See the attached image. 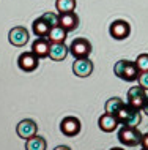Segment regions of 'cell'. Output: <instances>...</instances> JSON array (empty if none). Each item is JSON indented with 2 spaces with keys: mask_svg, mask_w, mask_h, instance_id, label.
<instances>
[{
  "mask_svg": "<svg viewBox=\"0 0 148 150\" xmlns=\"http://www.w3.org/2000/svg\"><path fill=\"white\" fill-rule=\"evenodd\" d=\"M117 119L121 127H139L142 122V114L140 109H135L129 106L128 103H125L121 109L117 112Z\"/></svg>",
  "mask_w": 148,
  "mask_h": 150,
  "instance_id": "1",
  "label": "cell"
},
{
  "mask_svg": "<svg viewBox=\"0 0 148 150\" xmlns=\"http://www.w3.org/2000/svg\"><path fill=\"white\" fill-rule=\"evenodd\" d=\"M114 73L120 79L128 81V82L137 81L139 78V70L135 67V62H131V60H118L114 67Z\"/></svg>",
  "mask_w": 148,
  "mask_h": 150,
  "instance_id": "2",
  "label": "cell"
},
{
  "mask_svg": "<svg viewBox=\"0 0 148 150\" xmlns=\"http://www.w3.org/2000/svg\"><path fill=\"white\" fill-rule=\"evenodd\" d=\"M142 133L137 129V127H121L118 129V141L126 147H135L140 144Z\"/></svg>",
  "mask_w": 148,
  "mask_h": 150,
  "instance_id": "3",
  "label": "cell"
},
{
  "mask_svg": "<svg viewBox=\"0 0 148 150\" xmlns=\"http://www.w3.org/2000/svg\"><path fill=\"white\" fill-rule=\"evenodd\" d=\"M147 90L140 86H134L128 90V104L135 109H142V106L147 101Z\"/></svg>",
  "mask_w": 148,
  "mask_h": 150,
  "instance_id": "4",
  "label": "cell"
},
{
  "mask_svg": "<svg viewBox=\"0 0 148 150\" xmlns=\"http://www.w3.org/2000/svg\"><path fill=\"white\" fill-rule=\"evenodd\" d=\"M69 52L74 55L76 59H82V57H88L91 52V44L88 40L85 38H76L73 40L69 46Z\"/></svg>",
  "mask_w": 148,
  "mask_h": 150,
  "instance_id": "5",
  "label": "cell"
},
{
  "mask_svg": "<svg viewBox=\"0 0 148 150\" xmlns=\"http://www.w3.org/2000/svg\"><path fill=\"white\" fill-rule=\"evenodd\" d=\"M38 131V127H36V122L32 120V119H24L18 123L16 127V133L21 139H30L32 136H35Z\"/></svg>",
  "mask_w": 148,
  "mask_h": 150,
  "instance_id": "6",
  "label": "cell"
},
{
  "mask_svg": "<svg viewBox=\"0 0 148 150\" xmlns=\"http://www.w3.org/2000/svg\"><path fill=\"white\" fill-rule=\"evenodd\" d=\"M38 63H39V59L32 51L22 52V54L19 55V59H18V67L21 68L22 71H25V73H30V71L36 70Z\"/></svg>",
  "mask_w": 148,
  "mask_h": 150,
  "instance_id": "7",
  "label": "cell"
},
{
  "mask_svg": "<svg viewBox=\"0 0 148 150\" xmlns=\"http://www.w3.org/2000/svg\"><path fill=\"white\" fill-rule=\"evenodd\" d=\"M109 32L115 40H125L131 33V25L125 19H117V21L112 22V25L109 27Z\"/></svg>",
  "mask_w": 148,
  "mask_h": 150,
  "instance_id": "8",
  "label": "cell"
},
{
  "mask_svg": "<svg viewBox=\"0 0 148 150\" xmlns=\"http://www.w3.org/2000/svg\"><path fill=\"white\" fill-rule=\"evenodd\" d=\"M60 129L68 137L77 136L79 131H81V120L77 117H65L62 120V123H60Z\"/></svg>",
  "mask_w": 148,
  "mask_h": 150,
  "instance_id": "9",
  "label": "cell"
},
{
  "mask_svg": "<svg viewBox=\"0 0 148 150\" xmlns=\"http://www.w3.org/2000/svg\"><path fill=\"white\" fill-rule=\"evenodd\" d=\"M73 71L79 78H87V76H90L93 73V62L88 57L76 59L73 63Z\"/></svg>",
  "mask_w": 148,
  "mask_h": 150,
  "instance_id": "10",
  "label": "cell"
},
{
  "mask_svg": "<svg viewBox=\"0 0 148 150\" xmlns=\"http://www.w3.org/2000/svg\"><path fill=\"white\" fill-rule=\"evenodd\" d=\"M8 41L16 47L24 46V44L29 41V30L25 27H14L8 33Z\"/></svg>",
  "mask_w": 148,
  "mask_h": 150,
  "instance_id": "11",
  "label": "cell"
},
{
  "mask_svg": "<svg viewBox=\"0 0 148 150\" xmlns=\"http://www.w3.org/2000/svg\"><path fill=\"white\" fill-rule=\"evenodd\" d=\"M58 25L62 29H65L66 32L76 30L79 27V18L76 13H60L58 14Z\"/></svg>",
  "mask_w": 148,
  "mask_h": 150,
  "instance_id": "12",
  "label": "cell"
},
{
  "mask_svg": "<svg viewBox=\"0 0 148 150\" xmlns=\"http://www.w3.org/2000/svg\"><path fill=\"white\" fill-rule=\"evenodd\" d=\"M49 47H51V41L47 38H36L32 43V52L38 59L49 57Z\"/></svg>",
  "mask_w": 148,
  "mask_h": 150,
  "instance_id": "13",
  "label": "cell"
},
{
  "mask_svg": "<svg viewBox=\"0 0 148 150\" xmlns=\"http://www.w3.org/2000/svg\"><path fill=\"white\" fill-rule=\"evenodd\" d=\"M98 125H99V129L104 133H112V131H115V129L118 128V119H117V115H112V114H102L101 117H99V122H98Z\"/></svg>",
  "mask_w": 148,
  "mask_h": 150,
  "instance_id": "14",
  "label": "cell"
},
{
  "mask_svg": "<svg viewBox=\"0 0 148 150\" xmlns=\"http://www.w3.org/2000/svg\"><path fill=\"white\" fill-rule=\"evenodd\" d=\"M68 52H69V47H68L65 43H51L49 57L52 60H55V62H62V60H65Z\"/></svg>",
  "mask_w": 148,
  "mask_h": 150,
  "instance_id": "15",
  "label": "cell"
},
{
  "mask_svg": "<svg viewBox=\"0 0 148 150\" xmlns=\"http://www.w3.org/2000/svg\"><path fill=\"white\" fill-rule=\"evenodd\" d=\"M32 30H33V33L36 35L38 38H47V35H49V32H51V27L47 25L41 18H38L33 21V24H32Z\"/></svg>",
  "mask_w": 148,
  "mask_h": 150,
  "instance_id": "16",
  "label": "cell"
},
{
  "mask_svg": "<svg viewBox=\"0 0 148 150\" xmlns=\"http://www.w3.org/2000/svg\"><path fill=\"white\" fill-rule=\"evenodd\" d=\"M47 149V142L44 137L35 134L30 139H27L25 142V150H46Z\"/></svg>",
  "mask_w": 148,
  "mask_h": 150,
  "instance_id": "17",
  "label": "cell"
},
{
  "mask_svg": "<svg viewBox=\"0 0 148 150\" xmlns=\"http://www.w3.org/2000/svg\"><path fill=\"white\" fill-rule=\"evenodd\" d=\"M66 35H68V32L65 29H62L60 25H55L51 29L49 35H47V40H49L51 43H65Z\"/></svg>",
  "mask_w": 148,
  "mask_h": 150,
  "instance_id": "18",
  "label": "cell"
},
{
  "mask_svg": "<svg viewBox=\"0 0 148 150\" xmlns=\"http://www.w3.org/2000/svg\"><path fill=\"white\" fill-rule=\"evenodd\" d=\"M123 104H125V101H123L121 98H118V96H112V98H109V100L106 101V106H104V109H106V114L117 115V112L121 109Z\"/></svg>",
  "mask_w": 148,
  "mask_h": 150,
  "instance_id": "19",
  "label": "cell"
},
{
  "mask_svg": "<svg viewBox=\"0 0 148 150\" xmlns=\"http://www.w3.org/2000/svg\"><path fill=\"white\" fill-rule=\"evenodd\" d=\"M55 8L58 13H71L76 8V0H55Z\"/></svg>",
  "mask_w": 148,
  "mask_h": 150,
  "instance_id": "20",
  "label": "cell"
},
{
  "mask_svg": "<svg viewBox=\"0 0 148 150\" xmlns=\"http://www.w3.org/2000/svg\"><path fill=\"white\" fill-rule=\"evenodd\" d=\"M41 19L51 27V29H52V27H55V25H58V16L55 13H51V11H47V13L43 14Z\"/></svg>",
  "mask_w": 148,
  "mask_h": 150,
  "instance_id": "21",
  "label": "cell"
},
{
  "mask_svg": "<svg viewBox=\"0 0 148 150\" xmlns=\"http://www.w3.org/2000/svg\"><path fill=\"white\" fill-rule=\"evenodd\" d=\"M135 67H137L139 73L148 71V54H140L135 60Z\"/></svg>",
  "mask_w": 148,
  "mask_h": 150,
  "instance_id": "22",
  "label": "cell"
},
{
  "mask_svg": "<svg viewBox=\"0 0 148 150\" xmlns=\"http://www.w3.org/2000/svg\"><path fill=\"white\" fill-rule=\"evenodd\" d=\"M139 86H140L142 88H145V90H148V71H143V73H139Z\"/></svg>",
  "mask_w": 148,
  "mask_h": 150,
  "instance_id": "23",
  "label": "cell"
},
{
  "mask_svg": "<svg viewBox=\"0 0 148 150\" xmlns=\"http://www.w3.org/2000/svg\"><path fill=\"white\" fill-rule=\"evenodd\" d=\"M140 145H142V149H147V150H148V133H145V134H142Z\"/></svg>",
  "mask_w": 148,
  "mask_h": 150,
  "instance_id": "24",
  "label": "cell"
},
{
  "mask_svg": "<svg viewBox=\"0 0 148 150\" xmlns=\"http://www.w3.org/2000/svg\"><path fill=\"white\" fill-rule=\"evenodd\" d=\"M142 112H143V114H147V115H148V96H147V101H145V104L142 106Z\"/></svg>",
  "mask_w": 148,
  "mask_h": 150,
  "instance_id": "25",
  "label": "cell"
},
{
  "mask_svg": "<svg viewBox=\"0 0 148 150\" xmlns=\"http://www.w3.org/2000/svg\"><path fill=\"white\" fill-rule=\"evenodd\" d=\"M54 150H71V149L66 147V145H58V147H55Z\"/></svg>",
  "mask_w": 148,
  "mask_h": 150,
  "instance_id": "26",
  "label": "cell"
},
{
  "mask_svg": "<svg viewBox=\"0 0 148 150\" xmlns=\"http://www.w3.org/2000/svg\"><path fill=\"white\" fill-rule=\"evenodd\" d=\"M110 150H125V149H121V147H112Z\"/></svg>",
  "mask_w": 148,
  "mask_h": 150,
  "instance_id": "27",
  "label": "cell"
},
{
  "mask_svg": "<svg viewBox=\"0 0 148 150\" xmlns=\"http://www.w3.org/2000/svg\"><path fill=\"white\" fill-rule=\"evenodd\" d=\"M142 150H147V149H142Z\"/></svg>",
  "mask_w": 148,
  "mask_h": 150,
  "instance_id": "28",
  "label": "cell"
}]
</instances>
